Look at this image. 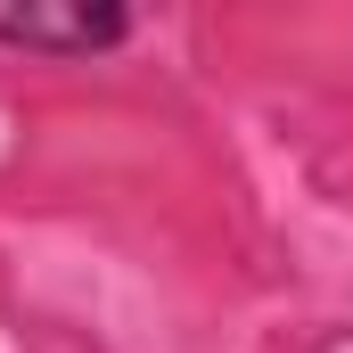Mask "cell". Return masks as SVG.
<instances>
[{
  "label": "cell",
  "instance_id": "obj_1",
  "mask_svg": "<svg viewBox=\"0 0 353 353\" xmlns=\"http://www.w3.org/2000/svg\"><path fill=\"white\" fill-rule=\"evenodd\" d=\"M115 41H132V8H107V0H25V8H0V50L99 58Z\"/></svg>",
  "mask_w": 353,
  "mask_h": 353
}]
</instances>
